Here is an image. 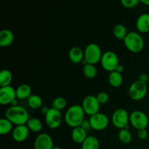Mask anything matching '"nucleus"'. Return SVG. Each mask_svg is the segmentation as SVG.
Here are the masks:
<instances>
[{
	"instance_id": "obj_1",
	"label": "nucleus",
	"mask_w": 149,
	"mask_h": 149,
	"mask_svg": "<svg viewBox=\"0 0 149 149\" xmlns=\"http://www.w3.org/2000/svg\"><path fill=\"white\" fill-rule=\"evenodd\" d=\"M85 112L83 109L81 105L75 104L70 106L67 109L66 112L64 116L65 123L67 125L72 128L81 126L82 122H84Z\"/></svg>"
},
{
	"instance_id": "obj_2",
	"label": "nucleus",
	"mask_w": 149,
	"mask_h": 149,
	"mask_svg": "<svg viewBox=\"0 0 149 149\" xmlns=\"http://www.w3.org/2000/svg\"><path fill=\"white\" fill-rule=\"evenodd\" d=\"M5 118L9 119L13 125L17 126L26 125L31 117L25 108L17 105L11 106L6 110Z\"/></svg>"
},
{
	"instance_id": "obj_3",
	"label": "nucleus",
	"mask_w": 149,
	"mask_h": 149,
	"mask_svg": "<svg viewBox=\"0 0 149 149\" xmlns=\"http://www.w3.org/2000/svg\"><path fill=\"white\" fill-rule=\"evenodd\" d=\"M124 44L127 49L132 53H139L143 49L145 42L140 33L135 31L128 32L124 39Z\"/></svg>"
},
{
	"instance_id": "obj_4",
	"label": "nucleus",
	"mask_w": 149,
	"mask_h": 149,
	"mask_svg": "<svg viewBox=\"0 0 149 149\" xmlns=\"http://www.w3.org/2000/svg\"><path fill=\"white\" fill-rule=\"evenodd\" d=\"M84 52V59L82 61L84 65L87 63L95 65L97 63L100 62L103 53L101 48L98 45L95 43L89 44L86 46Z\"/></svg>"
},
{
	"instance_id": "obj_5",
	"label": "nucleus",
	"mask_w": 149,
	"mask_h": 149,
	"mask_svg": "<svg viewBox=\"0 0 149 149\" xmlns=\"http://www.w3.org/2000/svg\"><path fill=\"white\" fill-rule=\"evenodd\" d=\"M148 92V87L146 83L137 80L134 81L128 90V93L132 100L139 101L146 97Z\"/></svg>"
},
{
	"instance_id": "obj_6",
	"label": "nucleus",
	"mask_w": 149,
	"mask_h": 149,
	"mask_svg": "<svg viewBox=\"0 0 149 149\" xmlns=\"http://www.w3.org/2000/svg\"><path fill=\"white\" fill-rule=\"evenodd\" d=\"M111 122L115 127L119 130L129 128L130 114L125 109H118L114 111L111 116Z\"/></svg>"
},
{
	"instance_id": "obj_7",
	"label": "nucleus",
	"mask_w": 149,
	"mask_h": 149,
	"mask_svg": "<svg viewBox=\"0 0 149 149\" xmlns=\"http://www.w3.org/2000/svg\"><path fill=\"white\" fill-rule=\"evenodd\" d=\"M100 63L105 71L111 73L116 70L119 64L118 55L113 51H106L102 55Z\"/></svg>"
},
{
	"instance_id": "obj_8",
	"label": "nucleus",
	"mask_w": 149,
	"mask_h": 149,
	"mask_svg": "<svg viewBox=\"0 0 149 149\" xmlns=\"http://www.w3.org/2000/svg\"><path fill=\"white\" fill-rule=\"evenodd\" d=\"M130 123L136 130L146 129L149 123L148 116L142 111L135 110L130 114Z\"/></svg>"
},
{
	"instance_id": "obj_9",
	"label": "nucleus",
	"mask_w": 149,
	"mask_h": 149,
	"mask_svg": "<svg viewBox=\"0 0 149 149\" xmlns=\"http://www.w3.org/2000/svg\"><path fill=\"white\" fill-rule=\"evenodd\" d=\"M45 116V122L49 128L55 130L61 126L63 121V116L61 111L56 110L51 107Z\"/></svg>"
},
{
	"instance_id": "obj_10",
	"label": "nucleus",
	"mask_w": 149,
	"mask_h": 149,
	"mask_svg": "<svg viewBox=\"0 0 149 149\" xmlns=\"http://www.w3.org/2000/svg\"><path fill=\"white\" fill-rule=\"evenodd\" d=\"M100 103L97 100L96 96L87 95L83 99L81 106L84 109L86 114L89 116H93L98 113L100 110Z\"/></svg>"
},
{
	"instance_id": "obj_11",
	"label": "nucleus",
	"mask_w": 149,
	"mask_h": 149,
	"mask_svg": "<svg viewBox=\"0 0 149 149\" xmlns=\"http://www.w3.org/2000/svg\"><path fill=\"white\" fill-rule=\"evenodd\" d=\"M92 129L96 131L104 130L107 128L109 124V119L105 113H98L93 115L89 119Z\"/></svg>"
},
{
	"instance_id": "obj_12",
	"label": "nucleus",
	"mask_w": 149,
	"mask_h": 149,
	"mask_svg": "<svg viewBox=\"0 0 149 149\" xmlns=\"http://www.w3.org/2000/svg\"><path fill=\"white\" fill-rule=\"evenodd\" d=\"M15 99H17L16 90L11 85L0 88V103L2 106L12 104Z\"/></svg>"
},
{
	"instance_id": "obj_13",
	"label": "nucleus",
	"mask_w": 149,
	"mask_h": 149,
	"mask_svg": "<svg viewBox=\"0 0 149 149\" xmlns=\"http://www.w3.org/2000/svg\"><path fill=\"white\" fill-rule=\"evenodd\" d=\"M54 143L52 138L47 133H41L38 135L34 141V149H52Z\"/></svg>"
},
{
	"instance_id": "obj_14",
	"label": "nucleus",
	"mask_w": 149,
	"mask_h": 149,
	"mask_svg": "<svg viewBox=\"0 0 149 149\" xmlns=\"http://www.w3.org/2000/svg\"><path fill=\"white\" fill-rule=\"evenodd\" d=\"M29 129L26 125H17L13 129L12 135L15 141L18 143L23 142L28 138L29 135Z\"/></svg>"
},
{
	"instance_id": "obj_15",
	"label": "nucleus",
	"mask_w": 149,
	"mask_h": 149,
	"mask_svg": "<svg viewBox=\"0 0 149 149\" xmlns=\"http://www.w3.org/2000/svg\"><path fill=\"white\" fill-rule=\"evenodd\" d=\"M135 26L139 33H146L149 32V14L143 13L138 17Z\"/></svg>"
},
{
	"instance_id": "obj_16",
	"label": "nucleus",
	"mask_w": 149,
	"mask_h": 149,
	"mask_svg": "<svg viewBox=\"0 0 149 149\" xmlns=\"http://www.w3.org/2000/svg\"><path fill=\"white\" fill-rule=\"evenodd\" d=\"M14 39V33L10 29H3L0 31V46L1 47H7L11 45Z\"/></svg>"
},
{
	"instance_id": "obj_17",
	"label": "nucleus",
	"mask_w": 149,
	"mask_h": 149,
	"mask_svg": "<svg viewBox=\"0 0 149 149\" xmlns=\"http://www.w3.org/2000/svg\"><path fill=\"white\" fill-rule=\"evenodd\" d=\"M68 58L73 63H80L84 59V52L79 47H74L68 52Z\"/></svg>"
},
{
	"instance_id": "obj_18",
	"label": "nucleus",
	"mask_w": 149,
	"mask_h": 149,
	"mask_svg": "<svg viewBox=\"0 0 149 149\" xmlns=\"http://www.w3.org/2000/svg\"><path fill=\"white\" fill-rule=\"evenodd\" d=\"M87 132L81 127H77L73 128L71 132V138L76 143L81 144L87 138Z\"/></svg>"
},
{
	"instance_id": "obj_19",
	"label": "nucleus",
	"mask_w": 149,
	"mask_h": 149,
	"mask_svg": "<svg viewBox=\"0 0 149 149\" xmlns=\"http://www.w3.org/2000/svg\"><path fill=\"white\" fill-rule=\"evenodd\" d=\"M16 96L17 99L29 98L31 95V87L27 84H22L19 85L16 89Z\"/></svg>"
},
{
	"instance_id": "obj_20",
	"label": "nucleus",
	"mask_w": 149,
	"mask_h": 149,
	"mask_svg": "<svg viewBox=\"0 0 149 149\" xmlns=\"http://www.w3.org/2000/svg\"><path fill=\"white\" fill-rule=\"evenodd\" d=\"M81 149H100V142L95 136L89 135L81 143Z\"/></svg>"
},
{
	"instance_id": "obj_21",
	"label": "nucleus",
	"mask_w": 149,
	"mask_h": 149,
	"mask_svg": "<svg viewBox=\"0 0 149 149\" xmlns=\"http://www.w3.org/2000/svg\"><path fill=\"white\" fill-rule=\"evenodd\" d=\"M13 74L8 69H3L0 72V87L10 86L13 81Z\"/></svg>"
},
{
	"instance_id": "obj_22",
	"label": "nucleus",
	"mask_w": 149,
	"mask_h": 149,
	"mask_svg": "<svg viewBox=\"0 0 149 149\" xmlns=\"http://www.w3.org/2000/svg\"><path fill=\"white\" fill-rule=\"evenodd\" d=\"M109 82L113 87H119L123 83V77L122 74L114 71L111 72L109 76Z\"/></svg>"
},
{
	"instance_id": "obj_23",
	"label": "nucleus",
	"mask_w": 149,
	"mask_h": 149,
	"mask_svg": "<svg viewBox=\"0 0 149 149\" xmlns=\"http://www.w3.org/2000/svg\"><path fill=\"white\" fill-rule=\"evenodd\" d=\"M26 126L29 129V130L33 132H40L43 127L42 122L37 118L31 117L26 123Z\"/></svg>"
},
{
	"instance_id": "obj_24",
	"label": "nucleus",
	"mask_w": 149,
	"mask_h": 149,
	"mask_svg": "<svg viewBox=\"0 0 149 149\" xmlns=\"http://www.w3.org/2000/svg\"><path fill=\"white\" fill-rule=\"evenodd\" d=\"M13 124L7 118H1L0 119V134L1 135H7L13 130Z\"/></svg>"
},
{
	"instance_id": "obj_25",
	"label": "nucleus",
	"mask_w": 149,
	"mask_h": 149,
	"mask_svg": "<svg viewBox=\"0 0 149 149\" xmlns=\"http://www.w3.org/2000/svg\"><path fill=\"white\" fill-rule=\"evenodd\" d=\"M113 36L116 38V39H119V40L124 41L125 37L127 35L128 32L127 30V28L125 27L124 25L122 24H117L114 26L113 30Z\"/></svg>"
},
{
	"instance_id": "obj_26",
	"label": "nucleus",
	"mask_w": 149,
	"mask_h": 149,
	"mask_svg": "<svg viewBox=\"0 0 149 149\" xmlns=\"http://www.w3.org/2000/svg\"><path fill=\"white\" fill-rule=\"evenodd\" d=\"M118 138L119 141L123 144H128L132 141V134L129 130V128H125V129L119 130L118 133Z\"/></svg>"
},
{
	"instance_id": "obj_27",
	"label": "nucleus",
	"mask_w": 149,
	"mask_h": 149,
	"mask_svg": "<svg viewBox=\"0 0 149 149\" xmlns=\"http://www.w3.org/2000/svg\"><path fill=\"white\" fill-rule=\"evenodd\" d=\"M83 74L84 77L88 79H93L97 76V71L95 65L87 63L83 66Z\"/></svg>"
},
{
	"instance_id": "obj_28",
	"label": "nucleus",
	"mask_w": 149,
	"mask_h": 149,
	"mask_svg": "<svg viewBox=\"0 0 149 149\" xmlns=\"http://www.w3.org/2000/svg\"><path fill=\"white\" fill-rule=\"evenodd\" d=\"M28 103L29 107L33 109H38L42 107V99L38 95H32L28 98Z\"/></svg>"
},
{
	"instance_id": "obj_29",
	"label": "nucleus",
	"mask_w": 149,
	"mask_h": 149,
	"mask_svg": "<svg viewBox=\"0 0 149 149\" xmlns=\"http://www.w3.org/2000/svg\"><path fill=\"white\" fill-rule=\"evenodd\" d=\"M67 105V101L65 97H57L52 100V108L58 111H62L65 108Z\"/></svg>"
},
{
	"instance_id": "obj_30",
	"label": "nucleus",
	"mask_w": 149,
	"mask_h": 149,
	"mask_svg": "<svg viewBox=\"0 0 149 149\" xmlns=\"http://www.w3.org/2000/svg\"><path fill=\"white\" fill-rule=\"evenodd\" d=\"M140 0H121V4L126 8H133L139 4Z\"/></svg>"
},
{
	"instance_id": "obj_31",
	"label": "nucleus",
	"mask_w": 149,
	"mask_h": 149,
	"mask_svg": "<svg viewBox=\"0 0 149 149\" xmlns=\"http://www.w3.org/2000/svg\"><path fill=\"white\" fill-rule=\"evenodd\" d=\"M100 104H106L109 100V95L106 92H100L96 95Z\"/></svg>"
},
{
	"instance_id": "obj_32",
	"label": "nucleus",
	"mask_w": 149,
	"mask_h": 149,
	"mask_svg": "<svg viewBox=\"0 0 149 149\" xmlns=\"http://www.w3.org/2000/svg\"><path fill=\"white\" fill-rule=\"evenodd\" d=\"M137 135H138V138H139L140 140H141V141H144V140L147 139V138H148V131H147L146 129L138 130Z\"/></svg>"
},
{
	"instance_id": "obj_33",
	"label": "nucleus",
	"mask_w": 149,
	"mask_h": 149,
	"mask_svg": "<svg viewBox=\"0 0 149 149\" xmlns=\"http://www.w3.org/2000/svg\"><path fill=\"white\" fill-rule=\"evenodd\" d=\"M81 127L83 128V129L85 130L86 131H89L90 129H92V127H91V125H90V120H87V119H84V122H82V124L81 125Z\"/></svg>"
},
{
	"instance_id": "obj_34",
	"label": "nucleus",
	"mask_w": 149,
	"mask_h": 149,
	"mask_svg": "<svg viewBox=\"0 0 149 149\" xmlns=\"http://www.w3.org/2000/svg\"><path fill=\"white\" fill-rule=\"evenodd\" d=\"M138 80L147 84V82H148L149 80L148 75L147 74H146V73H142V74H141L138 76Z\"/></svg>"
},
{
	"instance_id": "obj_35",
	"label": "nucleus",
	"mask_w": 149,
	"mask_h": 149,
	"mask_svg": "<svg viewBox=\"0 0 149 149\" xmlns=\"http://www.w3.org/2000/svg\"><path fill=\"white\" fill-rule=\"evenodd\" d=\"M124 70H125V68H124L123 65H122V64L119 63V65H117V67H116V70H115V71H117L118 73H120V74H122V73L124 71Z\"/></svg>"
},
{
	"instance_id": "obj_36",
	"label": "nucleus",
	"mask_w": 149,
	"mask_h": 149,
	"mask_svg": "<svg viewBox=\"0 0 149 149\" xmlns=\"http://www.w3.org/2000/svg\"><path fill=\"white\" fill-rule=\"evenodd\" d=\"M49 108H47V107H42V113H43V114H46L47 113V111H48V110H49Z\"/></svg>"
},
{
	"instance_id": "obj_37",
	"label": "nucleus",
	"mask_w": 149,
	"mask_h": 149,
	"mask_svg": "<svg viewBox=\"0 0 149 149\" xmlns=\"http://www.w3.org/2000/svg\"><path fill=\"white\" fill-rule=\"evenodd\" d=\"M140 1L141 3H143V4H145V5L148 6L149 7V0H140Z\"/></svg>"
},
{
	"instance_id": "obj_38",
	"label": "nucleus",
	"mask_w": 149,
	"mask_h": 149,
	"mask_svg": "<svg viewBox=\"0 0 149 149\" xmlns=\"http://www.w3.org/2000/svg\"><path fill=\"white\" fill-rule=\"evenodd\" d=\"M52 149H63V148H61V147H58V146H54Z\"/></svg>"
}]
</instances>
